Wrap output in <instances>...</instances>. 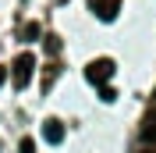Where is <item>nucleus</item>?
<instances>
[{
	"label": "nucleus",
	"instance_id": "obj_10",
	"mask_svg": "<svg viewBox=\"0 0 156 153\" xmlns=\"http://www.w3.org/2000/svg\"><path fill=\"white\" fill-rule=\"evenodd\" d=\"M142 153H156V146H153V150H149V146H146V150H142Z\"/></svg>",
	"mask_w": 156,
	"mask_h": 153
},
{
	"label": "nucleus",
	"instance_id": "obj_3",
	"mask_svg": "<svg viewBox=\"0 0 156 153\" xmlns=\"http://www.w3.org/2000/svg\"><path fill=\"white\" fill-rule=\"evenodd\" d=\"M89 7L96 11L99 21H114L117 11H121V0H89Z\"/></svg>",
	"mask_w": 156,
	"mask_h": 153
},
{
	"label": "nucleus",
	"instance_id": "obj_8",
	"mask_svg": "<svg viewBox=\"0 0 156 153\" xmlns=\"http://www.w3.org/2000/svg\"><path fill=\"white\" fill-rule=\"evenodd\" d=\"M18 153H36V143H32V139H21V143H18Z\"/></svg>",
	"mask_w": 156,
	"mask_h": 153
},
{
	"label": "nucleus",
	"instance_id": "obj_7",
	"mask_svg": "<svg viewBox=\"0 0 156 153\" xmlns=\"http://www.w3.org/2000/svg\"><path fill=\"white\" fill-rule=\"evenodd\" d=\"M99 100H103V103H114V100H117L114 86H99Z\"/></svg>",
	"mask_w": 156,
	"mask_h": 153
},
{
	"label": "nucleus",
	"instance_id": "obj_6",
	"mask_svg": "<svg viewBox=\"0 0 156 153\" xmlns=\"http://www.w3.org/2000/svg\"><path fill=\"white\" fill-rule=\"evenodd\" d=\"M39 32H43V29H39V21H29V25L21 29V39H25V43H36Z\"/></svg>",
	"mask_w": 156,
	"mask_h": 153
},
{
	"label": "nucleus",
	"instance_id": "obj_1",
	"mask_svg": "<svg viewBox=\"0 0 156 153\" xmlns=\"http://www.w3.org/2000/svg\"><path fill=\"white\" fill-rule=\"evenodd\" d=\"M11 75H14V89H25V86L32 82V75H36V57H32L29 50L14 57V64H11Z\"/></svg>",
	"mask_w": 156,
	"mask_h": 153
},
{
	"label": "nucleus",
	"instance_id": "obj_9",
	"mask_svg": "<svg viewBox=\"0 0 156 153\" xmlns=\"http://www.w3.org/2000/svg\"><path fill=\"white\" fill-rule=\"evenodd\" d=\"M4 82H7V68L0 64V86H4Z\"/></svg>",
	"mask_w": 156,
	"mask_h": 153
},
{
	"label": "nucleus",
	"instance_id": "obj_2",
	"mask_svg": "<svg viewBox=\"0 0 156 153\" xmlns=\"http://www.w3.org/2000/svg\"><path fill=\"white\" fill-rule=\"evenodd\" d=\"M114 71H117V64H114L110 57H96L92 64L85 68V78L92 82V86H107L110 78H114Z\"/></svg>",
	"mask_w": 156,
	"mask_h": 153
},
{
	"label": "nucleus",
	"instance_id": "obj_4",
	"mask_svg": "<svg viewBox=\"0 0 156 153\" xmlns=\"http://www.w3.org/2000/svg\"><path fill=\"white\" fill-rule=\"evenodd\" d=\"M43 139H46L50 146H60L64 143V125H60L57 118H46V121H43Z\"/></svg>",
	"mask_w": 156,
	"mask_h": 153
},
{
	"label": "nucleus",
	"instance_id": "obj_5",
	"mask_svg": "<svg viewBox=\"0 0 156 153\" xmlns=\"http://www.w3.org/2000/svg\"><path fill=\"white\" fill-rule=\"evenodd\" d=\"M142 143H146V146H156V107L146 114V121H142Z\"/></svg>",
	"mask_w": 156,
	"mask_h": 153
}]
</instances>
